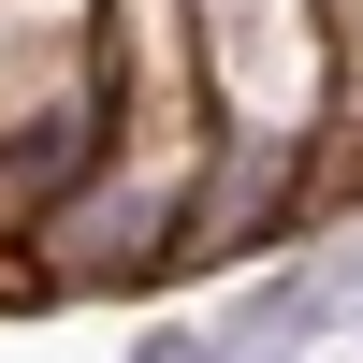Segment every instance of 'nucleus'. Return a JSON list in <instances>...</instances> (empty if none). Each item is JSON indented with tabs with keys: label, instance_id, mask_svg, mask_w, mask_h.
Wrapping results in <instances>:
<instances>
[{
	"label": "nucleus",
	"instance_id": "nucleus-1",
	"mask_svg": "<svg viewBox=\"0 0 363 363\" xmlns=\"http://www.w3.org/2000/svg\"><path fill=\"white\" fill-rule=\"evenodd\" d=\"M131 363H218V349H203V335H145Z\"/></svg>",
	"mask_w": 363,
	"mask_h": 363
}]
</instances>
